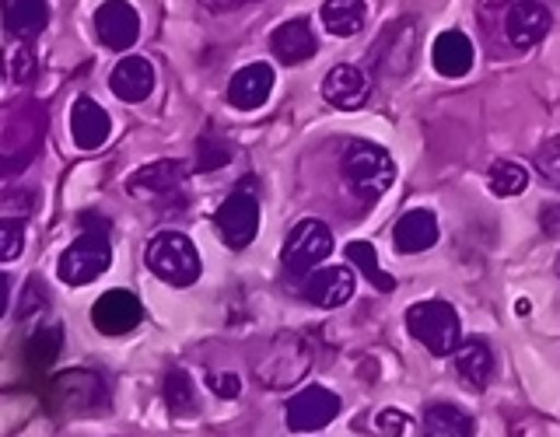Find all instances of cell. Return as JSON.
Returning <instances> with one entry per match:
<instances>
[{"label": "cell", "instance_id": "cell-22", "mask_svg": "<svg viewBox=\"0 0 560 437\" xmlns=\"http://www.w3.org/2000/svg\"><path fill=\"white\" fill-rule=\"evenodd\" d=\"M393 241L399 252H424L438 241V221L431 210H407V214L399 217L396 232H393Z\"/></svg>", "mask_w": 560, "mask_h": 437}, {"label": "cell", "instance_id": "cell-14", "mask_svg": "<svg viewBox=\"0 0 560 437\" xmlns=\"http://www.w3.org/2000/svg\"><path fill=\"white\" fill-rule=\"evenodd\" d=\"M270 92H273V67L270 63H249L232 78V84H228V102L242 113H253V109H259V105H267Z\"/></svg>", "mask_w": 560, "mask_h": 437}, {"label": "cell", "instance_id": "cell-35", "mask_svg": "<svg viewBox=\"0 0 560 437\" xmlns=\"http://www.w3.org/2000/svg\"><path fill=\"white\" fill-rule=\"evenodd\" d=\"M39 305H46V291L39 284H28L25 302H22V319H25V315H32V311H39Z\"/></svg>", "mask_w": 560, "mask_h": 437}, {"label": "cell", "instance_id": "cell-12", "mask_svg": "<svg viewBox=\"0 0 560 437\" xmlns=\"http://www.w3.org/2000/svg\"><path fill=\"white\" fill-rule=\"evenodd\" d=\"M183 189V165L179 162H151L137 168L127 182V192L133 200H165Z\"/></svg>", "mask_w": 560, "mask_h": 437}, {"label": "cell", "instance_id": "cell-17", "mask_svg": "<svg viewBox=\"0 0 560 437\" xmlns=\"http://www.w3.org/2000/svg\"><path fill=\"white\" fill-rule=\"evenodd\" d=\"M109 87L119 102H144L154 92V67L148 57H122L113 74H109Z\"/></svg>", "mask_w": 560, "mask_h": 437}, {"label": "cell", "instance_id": "cell-13", "mask_svg": "<svg viewBox=\"0 0 560 437\" xmlns=\"http://www.w3.org/2000/svg\"><path fill=\"white\" fill-rule=\"evenodd\" d=\"M302 294L319 308H340L354 297V273H350L347 267L312 270L302 284Z\"/></svg>", "mask_w": 560, "mask_h": 437}, {"label": "cell", "instance_id": "cell-38", "mask_svg": "<svg viewBox=\"0 0 560 437\" xmlns=\"http://www.w3.org/2000/svg\"><path fill=\"white\" fill-rule=\"evenodd\" d=\"M203 4L210 11H228V8H242V4H249V0H203Z\"/></svg>", "mask_w": 560, "mask_h": 437}, {"label": "cell", "instance_id": "cell-29", "mask_svg": "<svg viewBox=\"0 0 560 437\" xmlns=\"http://www.w3.org/2000/svg\"><path fill=\"white\" fill-rule=\"evenodd\" d=\"M4 74L14 84H25L35 74V57H32V43L25 39H14V46L4 52Z\"/></svg>", "mask_w": 560, "mask_h": 437}, {"label": "cell", "instance_id": "cell-6", "mask_svg": "<svg viewBox=\"0 0 560 437\" xmlns=\"http://www.w3.org/2000/svg\"><path fill=\"white\" fill-rule=\"evenodd\" d=\"M46 402L52 413H92L105 406V381L95 371H63L49 381Z\"/></svg>", "mask_w": 560, "mask_h": 437}, {"label": "cell", "instance_id": "cell-8", "mask_svg": "<svg viewBox=\"0 0 560 437\" xmlns=\"http://www.w3.org/2000/svg\"><path fill=\"white\" fill-rule=\"evenodd\" d=\"M340 413V395L323 389V385H312V389H302L298 395L288 399V427L291 430H323L326 424H332Z\"/></svg>", "mask_w": 560, "mask_h": 437}, {"label": "cell", "instance_id": "cell-2", "mask_svg": "<svg viewBox=\"0 0 560 437\" xmlns=\"http://www.w3.org/2000/svg\"><path fill=\"white\" fill-rule=\"evenodd\" d=\"M148 267L172 287H189L200 276V252L183 232H162L148 241Z\"/></svg>", "mask_w": 560, "mask_h": 437}, {"label": "cell", "instance_id": "cell-24", "mask_svg": "<svg viewBox=\"0 0 560 437\" xmlns=\"http://www.w3.org/2000/svg\"><path fill=\"white\" fill-rule=\"evenodd\" d=\"M424 437H472V420L448 402H438L424 413Z\"/></svg>", "mask_w": 560, "mask_h": 437}, {"label": "cell", "instance_id": "cell-18", "mask_svg": "<svg viewBox=\"0 0 560 437\" xmlns=\"http://www.w3.org/2000/svg\"><path fill=\"white\" fill-rule=\"evenodd\" d=\"M0 22L11 39L32 43L49 25V4L46 0H0Z\"/></svg>", "mask_w": 560, "mask_h": 437}, {"label": "cell", "instance_id": "cell-19", "mask_svg": "<svg viewBox=\"0 0 560 437\" xmlns=\"http://www.w3.org/2000/svg\"><path fill=\"white\" fill-rule=\"evenodd\" d=\"M270 49H273V57L280 63H305L315 57V49H319V43H315V32L312 25L305 22V17H294V22H284L273 35H270Z\"/></svg>", "mask_w": 560, "mask_h": 437}, {"label": "cell", "instance_id": "cell-11", "mask_svg": "<svg viewBox=\"0 0 560 437\" xmlns=\"http://www.w3.org/2000/svg\"><path fill=\"white\" fill-rule=\"evenodd\" d=\"M95 32L113 52H127L140 39V14L127 0H105L95 11Z\"/></svg>", "mask_w": 560, "mask_h": 437}, {"label": "cell", "instance_id": "cell-39", "mask_svg": "<svg viewBox=\"0 0 560 437\" xmlns=\"http://www.w3.org/2000/svg\"><path fill=\"white\" fill-rule=\"evenodd\" d=\"M557 273H560V262H557Z\"/></svg>", "mask_w": 560, "mask_h": 437}, {"label": "cell", "instance_id": "cell-36", "mask_svg": "<svg viewBox=\"0 0 560 437\" xmlns=\"http://www.w3.org/2000/svg\"><path fill=\"white\" fill-rule=\"evenodd\" d=\"M539 221H542V232H547V235H560V203L542 206Z\"/></svg>", "mask_w": 560, "mask_h": 437}, {"label": "cell", "instance_id": "cell-3", "mask_svg": "<svg viewBox=\"0 0 560 437\" xmlns=\"http://www.w3.org/2000/svg\"><path fill=\"white\" fill-rule=\"evenodd\" d=\"M407 329L417 343H424L438 357L455 354V346L463 343L459 315H455V308L445 302H417L407 311Z\"/></svg>", "mask_w": 560, "mask_h": 437}, {"label": "cell", "instance_id": "cell-37", "mask_svg": "<svg viewBox=\"0 0 560 437\" xmlns=\"http://www.w3.org/2000/svg\"><path fill=\"white\" fill-rule=\"evenodd\" d=\"M8 302H11V280H8L4 273H0V319H4Z\"/></svg>", "mask_w": 560, "mask_h": 437}, {"label": "cell", "instance_id": "cell-20", "mask_svg": "<svg viewBox=\"0 0 560 437\" xmlns=\"http://www.w3.org/2000/svg\"><path fill=\"white\" fill-rule=\"evenodd\" d=\"M455 375H459L472 392H483L494 375V354L483 340H466L455 346Z\"/></svg>", "mask_w": 560, "mask_h": 437}, {"label": "cell", "instance_id": "cell-9", "mask_svg": "<svg viewBox=\"0 0 560 437\" xmlns=\"http://www.w3.org/2000/svg\"><path fill=\"white\" fill-rule=\"evenodd\" d=\"M140 319H144V305L130 291H105L92 308V322L102 336H127L140 326Z\"/></svg>", "mask_w": 560, "mask_h": 437}, {"label": "cell", "instance_id": "cell-10", "mask_svg": "<svg viewBox=\"0 0 560 437\" xmlns=\"http://www.w3.org/2000/svg\"><path fill=\"white\" fill-rule=\"evenodd\" d=\"M550 32V8L542 0H512L504 11V35L515 49H533Z\"/></svg>", "mask_w": 560, "mask_h": 437}, {"label": "cell", "instance_id": "cell-32", "mask_svg": "<svg viewBox=\"0 0 560 437\" xmlns=\"http://www.w3.org/2000/svg\"><path fill=\"white\" fill-rule=\"evenodd\" d=\"M539 168L547 179H553L560 186V137L547 140V144L539 147Z\"/></svg>", "mask_w": 560, "mask_h": 437}, {"label": "cell", "instance_id": "cell-7", "mask_svg": "<svg viewBox=\"0 0 560 437\" xmlns=\"http://www.w3.org/2000/svg\"><path fill=\"white\" fill-rule=\"evenodd\" d=\"M214 224H218V235H221V241L228 245V249H245V245L256 238V232H259V200H256V192H253L249 182L238 186L232 197L218 206Z\"/></svg>", "mask_w": 560, "mask_h": 437}, {"label": "cell", "instance_id": "cell-33", "mask_svg": "<svg viewBox=\"0 0 560 437\" xmlns=\"http://www.w3.org/2000/svg\"><path fill=\"white\" fill-rule=\"evenodd\" d=\"M407 427H410V420L402 416L399 410H385V413H378V420H375V430H378L382 437H402V434H407Z\"/></svg>", "mask_w": 560, "mask_h": 437}, {"label": "cell", "instance_id": "cell-34", "mask_svg": "<svg viewBox=\"0 0 560 437\" xmlns=\"http://www.w3.org/2000/svg\"><path fill=\"white\" fill-rule=\"evenodd\" d=\"M210 389H214L221 399H235L242 392L238 375H210Z\"/></svg>", "mask_w": 560, "mask_h": 437}, {"label": "cell", "instance_id": "cell-4", "mask_svg": "<svg viewBox=\"0 0 560 437\" xmlns=\"http://www.w3.org/2000/svg\"><path fill=\"white\" fill-rule=\"evenodd\" d=\"M113 262V249L105 232H84L81 238H74L67 245V252L60 256V280L70 287H84L98 280Z\"/></svg>", "mask_w": 560, "mask_h": 437}, {"label": "cell", "instance_id": "cell-21", "mask_svg": "<svg viewBox=\"0 0 560 437\" xmlns=\"http://www.w3.org/2000/svg\"><path fill=\"white\" fill-rule=\"evenodd\" d=\"M431 63L438 74L445 78H463L472 70V43L466 32H442L431 49Z\"/></svg>", "mask_w": 560, "mask_h": 437}, {"label": "cell", "instance_id": "cell-28", "mask_svg": "<svg viewBox=\"0 0 560 437\" xmlns=\"http://www.w3.org/2000/svg\"><path fill=\"white\" fill-rule=\"evenodd\" d=\"M487 182L490 189L498 192V197H515V192H522L525 186H529V172H525L518 162H494L487 172Z\"/></svg>", "mask_w": 560, "mask_h": 437}, {"label": "cell", "instance_id": "cell-23", "mask_svg": "<svg viewBox=\"0 0 560 437\" xmlns=\"http://www.w3.org/2000/svg\"><path fill=\"white\" fill-rule=\"evenodd\" d=\"M364 17H368V8L364 0H326L323 4V25L332 32V35H354L364 28Z\"/></svg>", "mask_w": 560, "mask_h": 437}, {"label": "cell", "instance_id": "cell-1", "mask_svg": "<svg viewBox=\"0 0 560 437\" xmlns=\"http://www.w3.org/2000/svg\"><path fill=\"white\" fill-rule=\"evenodd\" d=\"M343 179L358 197L378 200L382 192L396 182V162L389 157V151H382L378 144L354 140V144L343 151Z\"/></svg>", "mask_w": 560, "mask_h": 437}, {"label": "cell", "instance_id": "cell-30", "mask_svg": "<svg viewBox=\"0 0 560 437\" xmlns=\"http://www.w3.org/2000/svg\"><path fill=\"white\" fill-rule=\"evenodd\" d=\"M25 249V221L4 217L0 221V262H14Z\"/></svg>", "mask_w": 560, "mask_h": 437}, {"label": "cell", "instance_id": "cell-27", "mask_svg": "<svg viewBox=\"0 0 560 437\" xmlns=\"http://www.w3.org/2000/svg\"><path fill=\"white\" fill-rule=\"evenodd\" d=\"M347 259L354 262V267L364 273V280H368V284H372L375 291H385V294L396 291V280L378 267V256H375V249H372L368 241H350V245H347Z\"/></svg>", "mask_w": 560, "mask_h": 437}, {"label": "cell", "instance_id": "cell-5", "mask_svg": "<svg viewBox=\"0 0 560 437\" xmlns=\"http://www.w3.org/2000/svg\"><path fill=\"white\" fill-rule=\"evenodd\" d=\"M332 252V232L315 217H305L291 227V235L284 241V270L298 280H305L319 262H326V256Z\"/></svg>", "mask_w": 560, "mask_h": 437}, {"label": "cell", "instance_id": "cell-25", "mask_svg": "<svg viewBox=\"0 0 560 437\" xmlns=\"http://www.w3.org/2000/svg\"><path fill=\"white\" fill-rule=\"evenodd\" d=\"M162 392L168 402V413H175V416L197 413V385H192V378L183 371V367H172V371L165 375Z\"/></svg>", "mask_w": 560, "mask_h": 437}, {"label": "cell", "instance_id": "cell-15", "mask_svg": "<svg viewBox=\"0 0 560 437\" xmlns=\"http://www.w3.org/2000/svg\"><path fill=\"white\" fill-rule=\"evenodd\" d=\"M70 133H74V144L81 151H98L109 140L113 122L95 98H78L70 109Z\"/></svg>", "mask_w": 560, "mask_h": 437}, {"label": "cell", "instance_id": "cell-16", "mask_svg": "<svg viewBox=\"0 0 560 437\" xmlns=\"http://www.w3.org/2000/svg\"><path fill=\"white\" fill-rule=\"evenodd\" d=\"M368 92H372V84H368L364 70L350 67V63L332 67L323 81V98L329 105H337V109H361L368 102Z\"/></svg>", "mask_w": 560, "mask_h": 437}, {"label": "cell", "instance_id": "cell-26", "mask_svg": "<svg viewBox=\"0 0 560 437\" xmlns=\"http://www.w3.org/2000/svg\"><path fill=\"white\" fill-rule=\"evenodd\" d=\"M60 350H63V329H57V326L39 329L25 346V364L35 367V371H46L49 364H57Z\"/></svg>", "mask_w": 560, "mask_h": 437}, {"label": "cell", "instance_id": "cell-31", "mask_svg": "<svg viewBox=\"0 0 560 437\" xmlns=\"http://www.w3.org/2000/svg\"><path fill=\"white\" fill-rule=\"evenodd\" d=\"M228 157H232V147H228L221 137H200L197 172H218L221 165H228Z\"/></svg>", "mask_w": 560, "mask_h": 437}]
</instances>
